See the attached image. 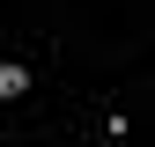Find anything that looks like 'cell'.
Instances as JSON below:
<instances>
[{
  "label": "cell",
  "instance_id": "6da1fadb",
  "mask_svg": "<svg viewBox=\"0 0 155 147\" xmlns=\"http://www.w3.org/2000/svg\"><path fill=\"white\" fill-rule=\"evenodd\" d=\"M30 88V66H15V59H0V96H22Z\"/></svg>",
  "mask_w": 155,
  "mask_h": 147
}]
</instances>
